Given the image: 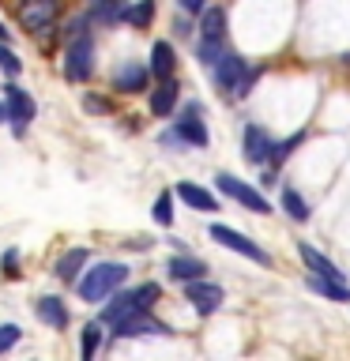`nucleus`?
<instances>
[{
    "instance_id": "obj_30",
    "label": "nucleus",
    "mask_w": 350,
    "mask_h": 361,
    "mask_svg": "<svg viewBox=\"0 0 350 361\" xmlns=\"http://www.w3.org/2000/svg\"><path fill=\"white\" fill-rule=\"evenodd\" d=\"M0 68H4L8 75H19V72H23V61H19L16 53H11L8 42H0Z\"/></svg>"
},
{
    "instance_id": "obj_29",
    "label": "nucleus",
    "mask_w": 350,
    "mask_h": 361,
    "mask_svg": "<svg viewBox=\"0 0 350 361\" xmlns=\"http://www.w3.org/2000/svg\"><path fill=\"white\" fill-rule=\"evenodd\" d=\"M222 53H226V45H222V42H215V38H203V42H200V49H196V56H200V61L207 64V68L219 61Z\"/></svg>"
},
{
    "instance_id": "obj_33",
    "label": "nucleus",
    "mask_w": 350,
    "mask_h": 361,
    "mask_svg": "<svg viewBox=\"0 0 350 361\" xmlns=\"http://www.w3.org/2000/svg\"><path fill=\"white\" fill-rule=\"evenodd\" d=\"M203 4L207 0H177V8H185V11H203Z\"/></svg>"
},
{
    "instance_id": "obj_14",
    "label": "nucleus",
    "mask_w": 350,
    "mask_h": 361,
    "mask_svg": "<svg viewBox=\"0 0 350 361\" xmlns=\"http://www.w3.org/2000/svg\"><path fill=\"white\" fill-rule=\"evenodd\" d=\"M267 154H271V135L260 124H245V158L253 166H260L267 162Z\"/></svg>"
},
{
    "instance_id": "obj_3",
    "label": "nucleus",
    "mask_w": 350,
    "mask_h": 361,
    "mask_svg": "<svg viewBox=\"0 0 350 361\" xmlns=\"http://www.w3.org/2000/svg\"><path fill=\"white\" fill-rule=\"evenodd\" d=\"M90 72H95V42L83 30L64 42V75L72 83H83V79H90Z\"/></svg>"
},
{
    "instance_id": "obj_21",
    "label": "nucleus",
    "mask_w": 350,
    "mask_h": 361,
    "mask_svg": "<svg viewBox=\"0 0 350 361\" xmlns=\"http://www.w3.org/2000/svg\"><path fill=\"white\" fill-rule=\"evenodd\" d=\"M151 19H155V0H135V4H128L121 11V23H128L135 30L151 27Z\"/></svg>"
},
{
    "instance_id": "obj_4",
    "label": "nucleus",
    "mask_w": 350,
    "mask_h": 361,
    "mask_svg": "<svg viewBox=\"0 0 350 361\" xmlns=\"http://www.w3.org/2000/svg\"><path fill=\"white\" fill-rule=\"evenodd\" d=\"M64 0H19V27L27 34H42L49 30L56 16H61Z\"/></svg>"
},
{
    "instance_id": "obj_11",
    "label": "nucleus",
    "mask_w": 350,
    "mask_h": 361,
    "mask_svg": "<svg viewBox=\"0 0 350 361\" xmlns=\"http://www.w3.org/2000/svg\"><path fill=\"white\" fill-rule=\"evenodd\" d=\"M147 79H151V72H147L140 61H128L113 72V90H121V94H140V90H147Z\"/></svg>"
},
{
    "instance_id": "obj_20",
    "label": "nucleus",
    "mask_w": 350,
    "mask_h": 361,
    "mask_svg": "<svg viewBox=\"0 0 350 361\" xmlns=\"http://www.w3.org/2000/svg\"><path fill=\"white\" fill-rule=\"evenodd\" d=\"M34 309H38L42 324L56 327V331H61V327H68V309H64L61 298H49V293H45V298H38V305H34Z\"/></svg>"
},
{
    "instance_id": "obj_23",
    "label": "nucleus",
    "mask_w": 350,
    "mask_h": 361,
    "mask_svg": "<svg viewBox=\"0 0 350 361\" xmlns=\"http://www.w3.org/2000/svg\"><path fill=\"white\" fill-rule=\"evenodd\" d=\"M309 286L320 293V298H332V301H350V286L346 282H335V279H320V275H309Z\"/></svg>"
},
{
    "instance_id": "obj_9",
    "label": "nucleus",
    "mask_w": 350,
    "mask_h": 361,
    "mask_svg": "<svg viewBox=\"0 0 350 361\" xmlns=\"http://www.w3.org/2000/svg\"><path fill=\"white\" fill-rule=\"evenodd\" d=\"M211 72H215V83H219L222 94H234L237 79L248 72V61H245V56H237V53H222L219 61L211 64Z\"/></svg>"
},
{
    "instance_id": "obj_19",
    "label": "nucleus",
    "mask_w": 350,
    "mask_h": 361,
    "mask_svg": "<svg viewBox=\"0 0 350 361\" xmlns=\"http://www.w3.org/2000/svg\"><path fill=\"white\" fill-rule=\"evenodd\" d=\"M174 68H177L174 45H169V42H155L151 45V68H147V72H151L155 79H169V75H174Z\"/></svg>"
},
{
    "instance_id": "obj_12",
    "label": "nucleus",
    "mask_w": 350,
    "mask_h": 361,
    "mask_svg": "<svg viewBox=\"0 0 350 361\" xmlns=\"http://www.w3.org/2000/svg\"><path fill=\"white\" fill-rule=\"evenodd\" d=\"M177 140H181V143H192V147H207V128H203L196 106H188L185 113H181V121H177Z\"/></svg>"
},
{
    "instance_id": "obj_32",
    "label": "nucleus",
    "mask_w": 350,
    "mask_h": 361,
    "mask_svg": "<svg viewBox=\"0 0 350 361\" xmlns=\"http://www.w3.org/2000/svg\"><path fill=\"white\" fill-rule=\"evenodd\" d=\"M83 106H87V109H95V113H109V102H102V98H95V94H87V98H83Z\"/></svg>"
},
{
    "instance_id": "obj_5",
    "label": "nucleus",
    "mask_w": 350,
    "mask_h": 361,
    "mask_svg": "<svg viewBox=\"0 0 350 361\" xmlns=\"http://www.w3.org/2000/svg\"><path fill=\"white\" fill-rule=\"evenodd\" d=\"M215 185H219V192H226V196L237 200L241 207H248L253 214H267V211H271L267 200L260 196L253 185H245V180H237V177H230V173H219V177H215Z\"/></svg>"
},
{
    "instance_id": "obj_6",
    "label": "nucleus",
    "mask_w": 350,
    "mask_h": 361,
    "mask_svg": "<svg viewBox=\"0 0 350 361\" xmlns=\"http://www.w3.org/2000/svg\"><path fill=\"white\" fill-rule=\"evenodd\" d=\"M211 241H219L222 248H230V252H241L248 259H256V264H267V252L253 241V237L237 233V230H230V226H222V222L211 226Z\"/></svg>"
},
{
    "instance_id": "obj_15",
    "label": "nucleus",
    "mask_w": 350,
    "mask_h": 361,
    "mask_svg": "<svg viewBox=\"0 0 350 361\" xmlns=\"http://www.w3.org/2000/svg\"><path fill=\"white\" fill-rule=\"evenodd\" d=\"M298 252H301V264L309 267V275H320V279H335V282H343V271H339V267H335L324 252H316L313 245H298Z\"/></svg>"
},
{
    "instance_id": "obj_1",
    "label": "nucleus",
    "mask_w": 350,
    "mask_h": 361,
    "mask_svg": "<svg viewBox=\"0 0 350 361\" xmlns=\"http://www.w3.org/2000/svg\"><path fill=\"white\" fill-rule=\"evenodd\" d=\"M158 282H143V286H135V290H113L109 293V301H106V309H102V324H117L124 320V316H135V312H147L151 305L158 301Z\"/></svg>"
},
{
    "instance_id": "obj_34",
    "label": "nucleus",
    "mask_w": 350,
    "mask_h": 361,
    "mask_svg": "<svg viewBox=\"0 0 350 361\" xmlns=\"http://www.w3.org/2000/svg\"><path fill=\"white\" fill-rule=\"evenodd\" d=\"M4 271H8V275H16V248L4 252Z\"/></svg>"
},
{
    "instance_id": "obj_35",
    "label": "nucleus",
    "mask_w": 350,
    "mask_h": 361,
    "mask_svg": "<svg viewBox=\"0 0 350 361\" xmlns=\"http://www.w3.org/2000/svg\"><path fill=\"white\" fill-rule=\"evenodd\" d=\"M0 42H11V34H8V27L0 23Z\"/></svg>"
},
{
    "instance_id": "obj_26",
    "label": "nucleus",
    "mask_w": 350,
    "mask_h": 361,
    "mask_svg": "<svg viewBox=\"0 0 350 361\" xmlns=\"http://www.w3.org/2000/svg\"><path fill=\"white\" fill-rule=\"evenodd\" d=\"M121 11H124L121 0H95L87 19H90V23H121Z\"/></svg>"
},
{
    "instance_id": "obj_7",
    "label": "nucleus",
    "mask_w": 350,
    "mask_h": 361,
    "mask_svg": "<svg viewBox=\"0 0 350 361\" xmlns=\"http://www.w3.org/2000/svg\"><path fill=\"white\" fill-rule=\"evenodd\" d=\"M185 298L192 301V309H196L200 316H211L222 309V286H215V282H203V279H192L185 282Z\"/></svg>"
},
{
    "instance_id": "obj_25",
    "label": "nucleus",
    "mask_w": 350,
    "mask_h": 361,
    "mask_svg": "<svg viewBox=\"0 0 350 361\" xmlns=\"http://www.w3.org/2000/svg\"><path fill=\"white\" fill-rule=\"evenodd\" d=\"M301 140H305V132H294L290 140H271V154H267V162H271V169H279L282 162H286L294 147H301Z\"/></svg>"
},
{
    "instance_id": "obj_17",
    "label": "nucleus",
    "mask_w": 350,
    "mask_h": 361,
    "mask_svg": "<svg viewBox=\"0 0 350 361\" xmlns=\"http://www.w3.org/2000/svg\"><path fill=\"white\" fill-rule=\"evenodd\" d=\"M169 279H177V282H192V279H203L207 275V264H203V259H196V256H174L169 259Z\"/></svg>"
},
{
    "instance_id": "obj_8",
    "label": "nucleus",
    "mask_w": 350,
    "mask_h": 361,
    "mask_svg": "<svg viewBox=\"0 0 350 361\" xmlns=\"http://www.w3.org/2000/svg\"><path fill=\"white\" fill-rule=\"evenodd\" d=\"M113 335L117 338H140V335H174L162 320H155L151 312H135V316H124V320L113 324Z\"/></svg>"
},
{
    "instance_id": "obj_18",
    "label": "nucleus",
    "mask_w": 350,
    "mask_h": 361,
    "mask_svg": "<svg viewBox=\"0 0 350 361\" xmlns=\"http://www.w3.org/2000/svg\"><path fill=\"white\" fill-rule=\"evenodd\" d=\"M87 259H90L87 248H68V252L56 259V271H53V275L61 279V282H76V279H79V271L87 267Z\"/></svg>"
},
{
    "instance_id": "obj_28",
    "label": "nucleus",
    "mask_w": 350,
    "mask_h": 361,
    "mask_svg": "<svg viewBox=\"0 0 350 361\" xmlns=\"http://www.w3.org/2000/svg\"><path fill=\"white\" fill-rule=\"evenodd\" d=\"M155 222L158 226H174V196L162 192V196L155 200Z\"/></svg>"
},
{
    "instance_id": "obj_22",
    "label": "nucleus",
    "mask_w": 350,
    "mask_h": 361,
    "mask_svg": "<svg viewBox=\"0 0 350 361\" xmlns=\"http://www.w3.org/2000/svg\"><path fill=\"white\" fill-rule=\"evenodd\" d=\"M200 34H203V38H215V42H222V38H226V11H222V8H203Z\"/></svg>"
},
{
    "instance_id": "obj_27",
    "label": "nucleus",
    "mask_w": 350,
    "mask_h": 361,
    "mask_svg": "<svg viewBox=\"0 0 350 361\" xmlns=\"http://www.w3.org/2000/svg\"><path fill=\"white\" fill-rule=\"evenodd\" d=\"M98 346H102V324H87L83 327V338H79V354H83V361L95 357Z\"/></svg>"
},
{
    "instance_id": "obj_31",
    "label": "nucleus",
    "mask_w": 350,
    "mask_h": 361,
    "mask_svg": "<svg viewBox=\"0 0 350 361\" xmlns=\"http://www.w3.org/2000/svg\"><path fill=\"white\" fill-rule=\"evenodd\" d=\"M19 324H0V354H4V350H11L19 343Z\"/></svg>"
},
{
    "instance_id": "obj_24",
    "label": "nucleus",
    "mask_w": 350,
    "mask_h": 361,
    "mask_svg": "<svg viewBox=\"0 0 350 361\" xmlns=\"http://www.w3.org/2000/svg\"><path fill=\"white\" fill-rule=\"evenodd\" d=\"M282 211H286L294 222H305L309 219V200H305L298 188H282Z\"/></svg>"
},
{
    "instance_id": "obj_13",
    "label": "nucleus",
    "mask_w": 350,
    "mask_h": 361,
    "mask_svg": "<svg viewBox=\"0 0 350 361\" xmlns=\"http://www.w3.org/2000/svg\"><path fill=\"white\" fill-rule=\"evenodd\" d=\"M177 94H181V87H177L174 75L158 79V87L151 90V117H169L174 106H177Z\"/></svg>"
},
{
    "instance_id": "obj_10",
    "label": "nucleus",
    "mask_w": 350,
    "mask_h": 361,
    "mask_svg": "<svg viewBox=\"0 0 350 361\" xmlns=\"http://www.w3.org/2000/svg\"><path fill=\"white\" fill-rule=\"evenodd\" d=\"M4 98H8L4 102V106H8V121H16V132H23L34 121V98L23 87H16V83L4 87Z\"/></svg>"
},
{
    "instance_id": "obj_2",
    "label": "nucleus",
    "mask_w": 350,
    "mask_h": 361,
    "mask_svg": "<svg viewBox=\"0 0 350 361\" xmlns=\"http://www.w3.org/2000/svg\"><path fill=\"white\" fill-rule=\"evenodd\" d=\"M124 279H128V267L109 259V264H95L87 275H79L76 290H79V298H83V301H106L113 290L124 286Z\"/></svg>"
},
{
    "instance_id": "obj_16",
    "label": "nucleus",
    "mask_w": 350,
    "mask_h": 361,
    "mask_svg": "<svg viewBox=\"0 0 350 361\" xmlns=\"http://www.w3.org/2000/svg\"><path fill=\"white\" fill-rule=\"evenodd\" d=\"M174 192L181 196V203H188V207H196V211H219V200H215L207 188L192 185V180H177Z\"/></svg>"
}]
</instances>
